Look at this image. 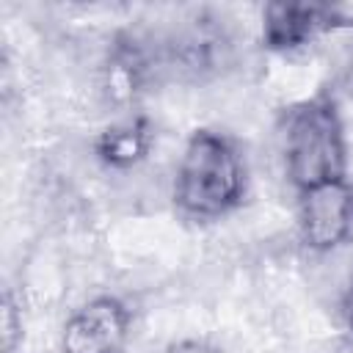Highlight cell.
Wrapping results in <instances>:
<instances>
[{
    "label": "cell",
    "mask_w": 353,
    "mask_h": 353,
    "mask_svg": "<svg viewBox=\"0 0 353 353\" xmlns=\"http://www.w3.org/2000/svg\"><path fill=\"white\" fill-rule=\"evenodd\" d=\"M245 160L237 143L215 130H196L174 174V204L193 221H218L245 199Z\"/></svg>",
    "instance_id": "obj_1"
},
{
    "label": "cell",
    "mask_w": 353,
    "mask_h": 353,
    "mask_svg": "<svg viewBox=\"0 0 353 353\" xmlns=\"http://www.w3.org/2000/svg\"><path fill=\"white\" fill-rule=\"evenodd\" d=\"M281 154L298 193L347 179V138L334 99L312 97L287 110Z\"/></svg>",
    "instance_id": "obj_2"
},
{
    "label": "cell",
    "mask_w": 353,
    "mask_h": 353,
    "mask_svg": "<svg viewBox=\"0 0 353 353\" xmlns=\"http://www.w3.org/2000/svg\"><path fill=\"white\" fill-rule=\"evenodd\" d=\"M353 28L350 3H268L262 8V41L270 50L290 52L314 41L325 30Z\"/></svg>",
    "instance_id": "obj_3"
},
{
    "label": "cell",
    "mask_w": 353,
    "mask_h": 353,
    "mask_svg": "<svg viewBox=\"0 0 353 353\" xmlns=\"http://www.w3.org/2000/svg\"><path fill=\"white\" fill-rule=\"evenodd\" d=\"M132 312L116 295H97L77 306L61 331V353H124Z\"/></svg>",
    "instance_id": "obj_4"
},
{
    "label": "cell",
    "mask_w": 353,
    "mask_h": 353,
    "mask_svg": "<svg viewBox=\"0 0 353 353\" xmlns=\"http://www.w3.org/2000/svg\"><path fill=\"white\" fill-rule=\"evenodd\" d=\"M298 232L314 254L345 245L353 232V185L339 179L298 193Z\"/></svg>",
    "instance_id": "obj_5"
},
{
    "label": "cell",
    "mask_w": 353,
    "mask_h": 353,
    "mask_svg": "<svg viewBox=\"0 0 353 353\" xmlns=\"http://www.w3.org/2000/svg\"><path fill=\"white\" fill-rule=\"evenodd\" d=\"M152 127L143 116H130L108 124L94 138V154L113 171H130L141 165L152 152Z\"/></svg>",
    "instance_id": "obj_6"
},
{
    "label": "cell",
    "mask_w": 353,
    "mask_h": 353,
    "mask_svg": "<svg viewBox=\"0 0 353 353\" xmlns=\"http://www.w3.org/2000/svg\"><path fill=\"white\" fill-rule=\"evenodd\" d=\"M0 342H3V353H17L22 342V312L14 303L11 292H6L0 303Z\"/></svg>",
    "instance_id": "obj_7"
},
{
    "label": "cell",
    "mask_w": 353,
    "mask_h": 353,
    "mask_svg": "<svg viewBox=\"0 0 353 353\" xmlns=\"http://www.w3.org/2000/svg\"><path fill=\"white\" fill-rule=\"evenodd\" d=\"M345 317H347V325L353 331V281L347 287V295H345Z\"/></svg>",
    "instance_id": "obj_8"
}]
</instances>
